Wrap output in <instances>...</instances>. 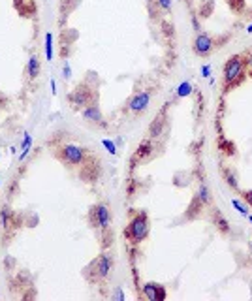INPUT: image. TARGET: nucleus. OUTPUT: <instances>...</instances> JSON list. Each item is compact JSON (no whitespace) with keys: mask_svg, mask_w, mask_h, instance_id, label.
Instances as JSON below:
<instances>
[{"mask_svg":"<svg viewBox=\"0 0 252 301\" xmlns=\"http://www.w3.org/2000/svg\"><path fill=\"white\" fill-rule=\"evenodd\" d=\"M13 10L23 19L38 17V0H13Z\"/></svg>","mask_w":252,"mask_h":301,"instance_id":"obj_13","label":"nucleus"},{"mask_svg":"<svg viewBox=\"0 0 252 301\" xmlns=\"http://www.w3.org/2000/svg\"><path fill=\"white\" fill-rule=\"evenodd\" d=\"M62 72H64V75H62L64 79H70V73H72V70H70V64H68V62L64 64V70H62Z\"/></svg>","mask_w":252,"mask_h":301,"instance_id":"obj_27","label":"nucleus"},{"mask_svg":"<svg viewBox=\"0 0 252 301\" xmlns=\"http://www.w3.org/2000/svg\"><path fill=\"white\" fill-rule=\"evenodd\" d=\"M226 2H228V6L231 8V12H235V13H241L245 10V6H247L245 0H226Z\"/></svg>","mask_w":252,"mask_h":301,"instance_id":"obj_21","label":"nucleus"},{"mask_svg":"<svg viewBox=\"0 0 252 301\" xmlns=\"http://www.w3.org/2000/svg\"><path fill=\"white\" fill-rule=\"evenodd\" d=\"M249 253L252 254V237H251V241H249Z\"/></svg>","mask_w":252,"mask_h":301,"instance_id":"obj_29","label":"nucleus"},{"mask_svg":"<svg viewBox=\"0 0 252 301\" xmlns=\"http://www.w3.org/2000/svg\"><path fill=\"white\" fill-rule=\"evenodd\" d=\"M151 17H160V13H169L173 10V0H147Z\"/></svg>","mask_w":252,"mask_h":301,"instance_id":"obj_16","label":"nucleus"},{"mask_svg":"<svg viewBox=\"0 0 252 301\" xmlns=\"http://www.w3.org/2000/svg\"><path fill=\"white\" fill-rule=\"evenodd\" d=\"M192 93V85L190 83H181L179 91H177V96H188Z\"/></svg>","mask_w":252,"mask_h":301,"instance_id":"obj_24","label":"nucleus"},{"mask_svg":"<svg viewBox=\"0 0 252 301\" xmlns=\"http://www.w3.org/2000/svg\"><path fill=\"white\" fill-rule=\"evenodd\" d=\"M53 155L64 168L77 169L83 183H96L100 177V158L85 145L75 141H55Z\"/></svg>","mask_w":252,"mask_h":301,"instance_id":"obj_1","label":"nucleus"},{"mask_svg":"<svg viewBox=\"0 0 252 301\" xmlns=\"http://www.w3.org/2000/svg\"><path fill=\"white\" fill-rule=\"evenodd\" d=\"M245 64H247V75L252 72V49L245 53Z\"/></svg>","mask_w":252,"mask_h":301,"instance_id":"obj_26","label":"nucleus"},{"mask_svg":"<svg viewBox=\"0 0 252 301\" xmlns=\"http://www.w3.org/2000/svg\"><path fill=\"white\" fill-rule=\"evenodd\" d=\"M166 130H168V111H166V108H164L158 115H156V119L149 124L147 138H151V139H160Z\"/></svg>","mask_w":252,"mask_h":301,"instance_id":"obj_12","label":"nucleus"},{"mask_svg":"<svg viewBox=\"0 0 252 301\" xmlns=\"http://www.w3.org/2000/svg\"><path fill=\"white\" fill-rule=\"evenodd\" d=\"M104 145H106V147H108V149H111V153H115V147H113V143H109L108 139H106V141H104Z\"/></svg>","mask_w":252,"mask_h":301,"instance_id":"obj_28","label":"nucleus"},{"mask_svg":"<svg viewBox=\"0 0 252 301\" xmlns=\"http://www.w3.org/2000/svg\"><path fill=\"white\" fill-rule=\"evenodd\" d=\"M207 218L211 220V224L215 226L218 233H222V235H231V226H229L228 218L224 217V213H222L216 205H211V207L207 209Z\"/></svg>","mask_w":252,"mask_h":301,"instance_id":"obj_10","label":"nucleus"},{"mask_svg":"<svg viewBox=\"0 0 252 301\" xmlns=\"http://www.w3.org/2000/svg\"><path fill=\"white\" fill-rule=\"evenodd\" d=\"M46 57H47V60L53 59V34L51 32L46 34Z\"/></svg>","mask_w":252,"mask_h":301,"instance_id":"obj_23","label":"nucleus"},{"mask_svg":"<svg viewBox=\"0 0 252 301\" xmlns=\"http://www.w3.org/2000/svg\"><path fill=\"white\" fill-rule=\"evenodd\" d=\"M220 175L224 183L228 185L229 188L233 190L235 194L241 192V186H239V177H237V171L231 168V166H220Z\"/></svg>","mask_w":252,"mask_h":301,"instance_id":"obj_17","label":"nucleus"},{"mask_svg":"<svg viewBox=\"0 0 252 301\" xmlns=\"http://www.w3.org/2000/svg\"><path fill=\"white\" fill-rule=\"evenodd\" d=\"M115 269V258L109 251H102L83 267L81 275L91 286H106Z\"/></svg>","mask_w":252,"mask_h":301,"instance_id":"obj_3","label":"nucleus"},{"mask_svg":"<svg viewBox=\"0 0 252 301\" xmlns=\"http://www.w3.org/2000/svg\"><path fill=\"white\" fill-rule=\"evenodd\" d=\"M87 222L91 230L94 232L100 239L102 251H108L113 245V217H111V209L106 202H98L91 205L89 213H87Z\"/></svg>","mask_w":252,"mask_h":301,"instance_id":"obj_2","label":"nucleus"},{"mask_svg":"<svg viewBox=\"0 0 252 301\" xmlns=\"http://www.w3.org/2000/svg\"><path fill=\"white\" fill-rule=\"evenodd\" d=\"M42 73V60L38 53H30L28 62H26V68H24V75H26V83H34Z\"/></svg>","mask_w":252,"mask_h":301,"instance_id":"obj_15","label":"nucleus"},{"mask_svg":"<svg viewBox=\"0 0 252 301\" xmlns=\"http://www.w3.org/2000/svg\"><path fill=\"white\" fill-rule=\"evenodd\" d=\"M218 47H220L218 40H215V38L211 36V34H207V32H198L192 42V51L198 57H202V59H207Z\"/></svg>","mask_w":252,"mask_h":301,"instance_id":"obj_8","label":"nucleus"},{"mask_svg":"<svg viewBox=\"0 0 252 301\" xmlns=\"http://www.w3.org/2000/svg\"><path fill=\"white\" fill-rule=\"evenodd\" d=\"M249 77H252V72H251V73H249Z\"/></svg>","mask_w":252,"mask_h":301,"instance_id":"obj_31","label":"nucleus"},{"mask_svg":"<svg viewBox=\"0 0 252 301\" xmlns=\"http://www.w3.org/2000/svg\"><path fill=\"white\" fill-rule=\"evenodd\" d=\"M247 218H249V220H251V222H252V217H251V215H249V217H247Z\"/></svg>","mask_w":252,"mask_h":301,"instance_id":"obj_30","label":"nucleus"},{"mask_svg":"<svg viewBox=\"0 0 252 301\" xmlns=\"http://www.w3.org/2000/svg\"><path fill=\"white\" fill-rule=\"evenodd\" d=\"M70 108L75 111H83L87 106H91L92 102H98V91L94 85H91L87 79L81 81L79 85H75L72 93L66 96Z\"/></svg>","mask_w":252,"mask_h":301,"instance_id":"obj_6","label":"nucleus"},{"mask_svg":"<svg viewBox=\"0 0 252 301\" xmlns=\"http://www.w3.org/2000/svg\"><path fill=\"white\" fill-rule=\"evenodd\" d=\"M151 98H153V89H143V91L134 93L130 100L126 102V111L132 117H141L151 106Z\"/></svg>","mask_w":252,"mask_h":301,"instance_id":"obj_7","label":"nucleus"},{"mask_svg":"<svg viewBox=\"0 0 252 301\" xmlns=\"http://www.w3.org/2000/svg\"><path fill=\"white\" fill-rule=\"evenodd\" d=\"M30 143H32V139H30V134H24V139H23V145H21V155H19V160H23V158L28 155Z\"/></svg>","mask_w":252,"mask_h":301,"instance_id":"obj_22","label":"nucleus"},{"mask_svg":"<svg viewBox=\"0 0 252 301\" xmlns=\"http://www.w3.org/2000/svg\"><path fill=\"white\" fill-rule=\"evenodd\" d=\"M231 205L239 211V215H243V217H249L251 215V211H249V205L245 204V202H241V200H237V198H231Z\"/></svg>","mask_w":252,"mask_h":301,"instance_id":"obj_20","label":"nucleus"},{"mask_svg":"<svg viewBox=\"0 0 252 301\" xmlns=\"http://www.w3.org/2000/svg\"><path fill=\"white\" fill-rule=\"evenodd\" d=\"M247 77V64H245V55H231L222 68V87L224 93H229L231 89L239 87Z\"/></svg>","mask_w":252,"mask_h":301,"instance_id":"obj_5","label":"nucleus"},{"mask_svg":"<svg viewBox=\"0 0 252 301\" xmlns=\"http://www.w3.org/2000/svg\"><path fill=\"white\" fill-rule=\"evenodd\" d=\"M156 145H155V139H151V138H145L141 143L137 145V149H136V153L132 155V164H141V162H147V160H151V158L155 157L156 153Z\"/></svg>","mask_w":252,"mask_h":301,"instance_id":"obj_11","label":"nucleus"},{"mask_svg":"<svg viewBox=\"0 0 252 301\" xmlns=\"http://www.w3.org/2000/svg\"><path fill=\"white\" fill-rule=\"evenodd\" d=\"M151 233V218L143 209H132L128 215V224L124 228V239L130 245H141Z\"/></svg>","mask_w":252,"mask_h":301,"instance_id":"obj_4","label":"nucleus"},{"mask_svg":"<svg viewBox=\"0 0 252 301\" xmlns=\"http://www.w3.org/2000/svg\"><path fill=\"white\" fill-rule=\"evenodd\" d=\"M141 296L149 301H164L168 298L166 286H162L160 282H145L141 288Z\"/></svg>","mask_w":252,"mask_h":301,"instance_id":"obj_14","label":"nucleus"},{"mask_svg":"<svg viewBox=\"0 0 252 301\" xmlns=\"http://www.w3.org/2000/svg\"><path fill=\"white\" fill-rule=\"evenodd\" d=\"M81 115H83V120L89 124V126H92V128H96V130H108V120L104 117V113H102V109L98 106V102H92L91 106H87V108L81 111Z\"/></svg>","mask_w":252,"mask_h":301,"instance_id":"obj_9","label":"nucleus"},{"mask_svg":"<svg viewBox=\"0 0 252 301\" xmlns=\"http://www.w3.org/2000/svg\"><path fill=\"white\" fill-rule=\"evenodd\" d=\"M77 2H79V0H60V23H62V21L68 17V13L77 6Z\"/></svg>","mask_w":252,"mask_h":301,"instance_id":"obj_19","label":"nucleus"},{"mask_svg":"<svg viewBox=\"0 0 252 301\" xmlns=\"http://www.w3.org/2000/svg\"><path fill=\"white\" fill-rule=\"evenodd\" d=\"M194 200H198V202L202 205H205L207 209L213 205V192H211V188H209V185H207L205 181H200L198 190L194 192Z\"/></svg>","mask_w":252,"mask_h":301,"instance_id":"obj_18","label":"nucleus"},{"mask_svg":"<svg viewBox=\"0 0 252 301\" xmlns=\"http://www.w3.org/2000/svg\"><path fill=\"white\" fill-rule=\"evenodd\" d=\"M239 196H241V200H243V202H245V204L252 209V188L251 190H241Z\"/></svg>","mask_w":252,"mask_h":301,"instance_id":"obj_25","label":"nucleus"}]
</instances>
